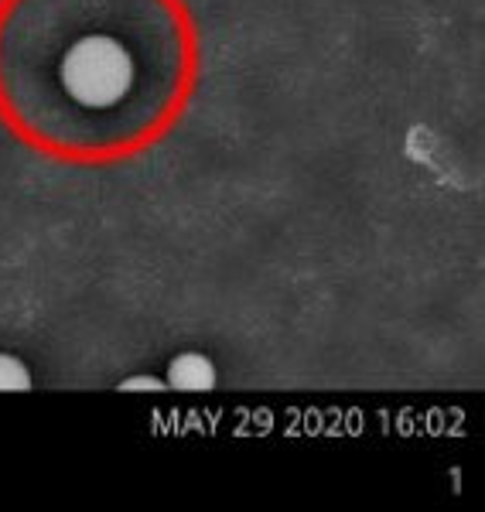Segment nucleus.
Instances as JSON below:
<instances>
[{
    "mask_svg": "<svg viewBox=\"0 0 485 512\" xmlns=\"http://www.w3.org/2000/svg\"><path fill=\"white\" fill-rule=\"evenodd\" d=\"M117 390H123V393H141V390L158 393V390H168V383H161V379H154V376H130V379H123Z\"/></svg>",
    "mask_w": 485,
    "mask_h": 512,
    "instance_id": "nucleus-4",
    "label": "nucleus"
},
{
    "mask_svg": "<svg viewBox=\"0 0 485 512\" xmlns=\"http://www.w3.org/2000/svg\"><path fill=\"white\" fill-rule=\"evenodd\" d=\"M134 82L127 48L106 35L82 38L62 62V86L82 106H113Z\"/></svg>",
    "mask_w": 485,
    "mask_h": 512,
    "instance_id": "nucleus-1",
    "label": "nucleus"
},
{
    "mask_svg": "<svg viewBox=\"0 0 485 512\" xmlns=\"http://www.w3.org/2000/svg\"><path fill=\"white\" fill-rule=\"evenodd\" d=\"M24 393L31 390V373L21 366V359L0 352V393Z\"/></svg>",
    "mask_w": 485,
    "mask_h": 512,
    "instance_id": "nucleus-3",
    "label": "nucleus"
},
{
    "mask_svg": "<svg viewBox=\"0 0 485 512\" xmlns=\"http://www.w3.org/2000/svg\"><path fill=\"white\" fill-rule=\"evenodd\" d=\"M168 386L171 390H188V393L212 390V386H216V366H212V362L199 352H185L171 362Z\"/></svg>",
    "mask_w": 485,
    "mask_h": 512,
    "instance_id": "nucleus-2",
    "label": "nucleus"
}]
</instances>
